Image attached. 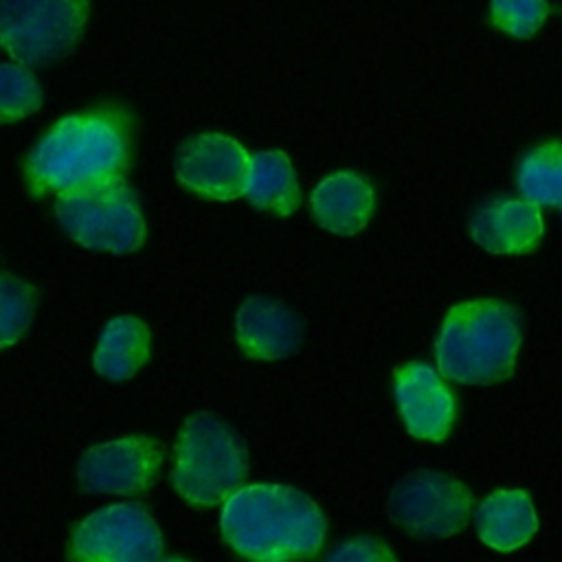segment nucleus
Masks as SVG:
<instances>
[{"instance_id":"1","label":"nucleus","mask_w":562,"mask_h":562,"mask_svg":"<svg viewBox=\"0 0 562 562\" xmlns=\"http://www.w3.org/2000/svg\"><path fill=\"white\" fill-rule=\"evenodd\" d=\"M136 119L123 103H101L59 119L26 156L24 180L40 198L123 178L134 154Z\"/></svg>"},{"instance_id":"2","label":"nucleus","mask_w":562,"mask_h":562,"mask_svg":"<svg viewBox=\"0 0 562 562\" xmlns=\"http://www.w3.org/2000/svg\"><path fill=\"white\" fill-rule=\"evenodd\" d=\"M226 544L248 562H303L325 542V516L296 487L255 483L235 490L222 507Z\"/></svg>"},{"instance_id":"3","label":"nucleus","mask_w":562,"mask_h":562,"mask_svg":"<svg viewBox=\"0 0 562 562\" xmlns=\"http://www.w3.org/2000/svg\"><path fill=\"white\" fill-rule=\"evenodd\" d=\"M520 349L516 310L496 299H472L448 310L435 342L437 367L457 384H496L512 375Z\"/></svg>"},{"instance_id":"4","label":"nucleus","mask_w":562,"mask_h":562,"mask_svg":"<svg viewBox=\"0 0 562 562\" xmlns=\"http://www.w3.org/2000/svg\"><path fill=\"white\" fill-rule=\"evenodd\" d=\"M246 450L213 413H193L176 441L171 483L195 507L224 503L246 479Z\"/></svg>"},{"instance_id":"5","label":"nucleus","mask_w":562,"mask_h":562,"mask_svg":"<svg viewBox=\"0 0 562 562\" xmlns=\"http://www.w3.org/2000/svg\"><path fill=\"white\" fill-rule=\"evenodd\" d=\"M55 215L64 233L90 250L125 255L145 241V220L123 178L59 193Z\"/></svg>"},{"instance_id":"6","label":"nucleus","mask_w":562,"mask_h":562,"mask_svg":"<svg viewBox=\"0 0 562 562\" xmlns=\"http://www.w3.org/2000/svg\"><path fill=\"white\" fill-rule=\"evenodd\" d=\"M88 0H0V46L24 66L64 57L81 37Z\"/></svg>"},{"instance_id":"7","label":"nucleus","mask_w":562,"mask_h":562,"mask_svg":"<svg viewBox=\"0 0 562 562\" xmlns=\"http://www.w3.org/2000/svg\"><path fill=\"white\" fill-rule=\"evenodd\" d=\"M162 536L136 503H114L86 516L70 536V562H158Z\"/></svg>"},{"instance_id":"8","label":"nucleus","mask_w":562,"mask_h":562,"mask_svg":"<svg viewBox=\"0 0 562 562\" xmlns=\"http://www.w3.org/2000/svg\"><path fill=\"white\" fill-rule=\"evenodd\" d=\"M472 509V492L457 479L422 470L402 479L389 498V514L406 533L446 538L459 533Z\"/></svg>"},{"instance_id":"9","label":"nucleus","mask_w":562,"mask_h":562,"mask_svg":"<svg viewBox=\"0 0 562 562\" xmlns=\"http://www.w3.org/2000/svg\"><path fill=\"white\" fill-rule=\"evenodd\" d=\"M162 463V446L151 437H123L90 446L77 465L79 485L94 494H140Z\"/></svg>"},{"instance_id":"10","label":"nucleus","mask_w":562,"mask_h":562,"mask_svg":"<svg viewBox=\"0 0 562 562\" xmlns=\"http://www.w3.org/2000/svg\"><path fill=\"white\" fill-rule=\"evenodd\" d=\"M250 156L231 136L206 132L198 134L180 145L176 151V178L178 182L213 200H233L241 195Z\"/></svg>"},{"instance_id":"11","label":"nucleus","mask_w":562,"mask_h":562,"mask_svg":"<svg viewBox=\"0 0 562 562\" xmlns=\"http://www.w3.org/2000/svg\"><path fill=\"white\" fill-rule=\"evenodd\" d=\"M393 391L406 430L415 439L441 441L454 422V397L439 375L422 362L402 364L393 375Z\"/></svg>"},{"instance_id":"12","label":"nucleus","mask_w":562,"mask_h":562,"mask_svg":"<svg viewBox=\"0 0 562 562\" xmlns=\"http://www.w3.org/2000/svg\"><path fill=\"white\" fill-rule=\"evenodd\" d=\"M542 215L536 204L518 198H494L470 220L472 239L487 252L525 255L542 237Z\"/></svg>"},{"instance_id":"13","label":"nucleus","mask_w":562,"mask_h":562,"mask_svg":"<svg viewBox=\"0 0 562 562\" xmlns=\"http://www.w3.org/2000/svg\"><path fill=\"white\" fill-rule=\"evenodd\" d=\"M235 336L248 358L279 360L299 349L301 321L277 299L250 296L237 310Z\"/></svg>"},{"instance_id":"14","label":"nucleus","mask_w":562,"mask_h":562,"mask_svg":"<svg viewBox=\"0 0 562 562\" xmlns=\"http://www.w3.org/2000/svg\"><path fill=\"white\" fill-rule=\"evenodd\" d=\"M371 184L351 171H338L316 184L310 198L314 220L336 235L362 231L373 213Z\"/></svg>"},{"instance_id":"15","label":"nucleus","mask_w":562,"mask_h":562,"mask_svg":"<svg viewBox=\"0 0 562 562\" xmlns=\"http://www.w3.org/2000/svg\"><path fill=\"white\" fill-rule=\"evenodd\" d=\"M474 527L487 547L514 551L533 538L538 516L525 490H496L474 509Z\"/></svg>"},{"instance_id":"16","label":"nucleus","mask_w":562,"mask_h":562,"mask_svg":"<svg viewBox=\"0 0 562 562\" xmlns=\"http://www.w3.org/2000/svg\"><path fill=\"white\" fill-rule=\"evenodd\" d=\"M241 193L252 206L279 215H290L301 202L294 167L279 149L259 151L250 158Z\"/></svg>"},{"instance_id":"17","label":"nucleus","mask_w":562,"mask_h":562,"mask_svg":"<svg viewBox=\"0 0 562 562\" xmlns=\"http://www.w3.org/2000/svg\"><path fill=\"white\" fill-rule=\"evenodd\" d=\"M149 358V329L136 316L112 318L99 338L94 369L108 380L132 378Z\"/></svg>"},{"instance_id":"18","label":"nucleus","mask_w":562,"mask_h":562,"mask_svg":"<svg viewBox=\"0 0 562 562\" xmlns=\"http://www.w3.org/2000/svg\"><path fill=\"white\" fill-rule=\"evenodd\" d=\"M516 184L536 206H562V140L531 147L518 162Z\"/></svg>"},{"instance_id":"19","label":"nucleus","mask_w":562,"mask_h":562,"mask_svg":"<svg viewBox=\"0 0 562 562\" xmlns=\"http://www.w3.org/2000/svg\"><path fill=\"white\" fill-rule=\"evenodd\" d=\"M35 312V290L26 281L0 272V349L15 345Z\"/></svg>"},{"instance_id":"20","label":"nucleus","mask_w":562,"mask_h":562,"mask_svg":"<svg viewBox=\"0 0 562 562\" xmlns=\"http://www.w3.org/2000/svg\"><path fill=\"white\" fill-rule=\"evenodd\" d=\"M44 101L42 88L31 70L20 64H0V123H15Z\"/></svg>"},{"instance_id":"21","label":"nucleus","mask_w":562,"mask_h":562,"mask_svg":"<svg viewBox=\"0 0 562 562\" xmlns=\"http://www.w3.org/2000/svg\"><path fill=\"white\" fill-rule=\"evenodd\" d=\"M492 22L512 37H531L544 24L547 0H492Z\"/></svg>"},{"instance_id":"22","label":"nucleus","mask_w":562,"mask_h":562,"mask_svg":"<svg viewBox=\"0 0 562 562\" xmlns=\"http://www.w3.org/2000/svg\"><path fill=\"white\" fill-rule=\"evenodd\" d=\"M325 562H397L391 549L371 536H358L340 542Z\"/></svg>"},{"instance_id":"23","label":"nucleus","mask_w":562,"mask_h":562,"mask_svg":"<svg viewBox=\"0 0 562 562\" xmlns=\"http://www.w3.org/2000/svg\"><path fill=\"white\" fill-rule=\"evenodd\" d=\"M160 562H187L184 558H165V560H160Z\"/></svg>"}]
</instances>
